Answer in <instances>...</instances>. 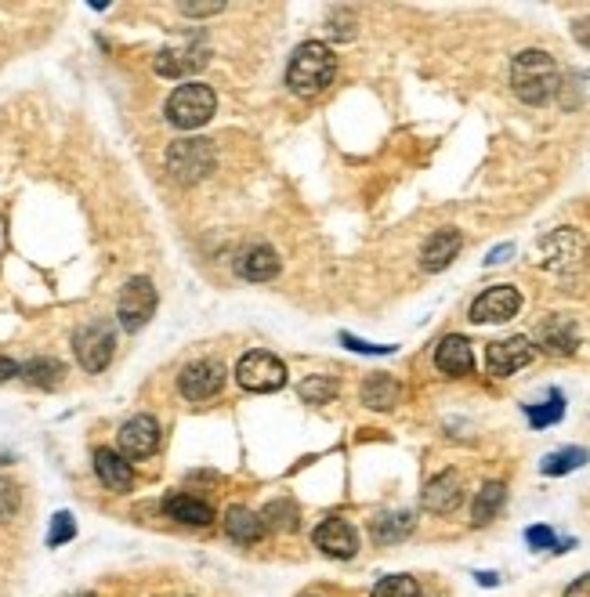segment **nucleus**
Masks as SVG:
<instances>
[{
	"label": "nucleus",
	"mask_w": 590,
	"mask_h": 597,
	"mask_svg": "<svg viewBox=\"0 0 590 597\" xmlns=\"http://www.w3.org/2000/svg\"><path fill=\"white\" fill-rule=\"evenodd\" d=\"M424 511H431V514H453L464 503V478H460V471H442V474H435L428 485H424Z\"/></svg>",
	"instance_id": "obj_13"
},
{
	"label": "nucleus",
	"mask_w": 590,
	"mask_h": 597,
	"mask_svg": "<svg viewBox=\"0 0 590 597\" xmlns=\"http://www.w3.org/2000/svg\"><path fill=\"white\" fill-rule=\"evenodd\" d=\"M19 377L33 388H58L62 377H66V366L58 359H33L26 366H19Z\"/></svg>",
	"instance_id": "obj_25"
},
{
	"label": "nucleus",
	"mask_w": 590,
	"mask_h": 597,
	"mask_svg": "<svg viewBox=\"0 0 590 597\" xmlns=\"http://www.w3.org/2000/svg\"><path fill=\"white\" fill-rule=\"evenodd\" d=\"M15 511H19V489L0 478V522H11Z\"/></svg>",
	"instance_id": "obj_33"
},
{
	"label": "nucleus",
	"mask_w": 590,
	"mask_h": 597,
	"mask_svg": "<svg viewBox=\"0 0 590 597\" xmlns=\"http://www.w3.org/2000/svg\"><path fill=\"white\" fill-rule=\"evenodd\" d=\"M507 500V485L504 482H489L478 489L475 496V507H471V522L475 525H489L500 514V507H504Z\"/></svg>",
	"instance_id": "obj_24"
},
{
	"label": "nucleus",
	"mask_w": 590,
	"mask_h": 597,
	"mask_svg": "<svg viewBox=\"0 0 590 597\" xmlns=\"http://www.w3.org/2000/svg\"><path fill=\"white\" fill-rule=\"evenodd\" d=\"M120 456L124 460H145V456H153L156 446H160V424L153 417H131L124 427H120Z\"/></svg>",
	"instance_id": "obj_12"
},
{
	"label": "nucleus",
	"mask_w": 590,
	"mask_h": 597,
	"mask_svg": "<svg viewBox=\"0 0 590 597\" xmlns=\"http://www.w3.org/2000/svg\"><path fill=\"white\" fill-rule=\"evenodd\" d=\"M95 471H98V478H102V485L109 489V493H127V489L134 485L131 460H124V456L116 453V449H98V453H95Z\"/></svg>",
	"instance_id": "obj_17"
},
{
	"label": "nucleus",
	"mask_w": 590,
	"mask_h": 597,
	"mask_svg": "<svg viewBox=\"0 0 590 597\" xmlns=\"http://www.w3.org/2000/svg\"><path fill=\"white\" fill-rule=\"evenodd\" d=\"M410 532H413V514L410 511L381 514V518L373 522V540L377 543H399V540H406Z\"/></svg>",
	"instance_id": "obj_26"
},
{
	"label": "nucleus",
	"mask_w": 590,
	"mask_h": 597,
	"mask_svg": "<svg viewBox=\"0 0 590 597\" xmlns=\"http://www.w3.org/2000/svg\"><path fill=\"white\" fill-rule=\"evenodd\" d=\"M163 511H167V518H174V522L196 525V529H203V525L214 522V507H210L207 500H196V496H189V493L167 496V503H163Z\"/></svg>",
	"instance_id": "obj_20"
},
{
	"label": "nucleus",
	"mask_w": 590,
	"mask_h": 597,
	"mask_svg": "<svg viewBox=\"0 0 590 597\" xmlns=\"http://www.w3.org/2000/svg\"><path fill=\"white\" fill-rule=\"evenodd\" d=\"M73 351H77V362L87 373H102L109 362H113L116 351V333L109 323H87L77 330L73 337Z\"/></svg>",
	"instance_id": "obj_6"
},
{
	"label": "nucleus",
	"mask_w": 590,
	"mask_h": 597,
	"mask_svg": "<svg viewBox=\"0 0 590 597\" xmlns=\"http://www.w3.org/2000/svg\"><path fill=\"white\" fill-rule=\"evenodd\" d=\"M312 540L330 558H355V550H359V536L344 518H326L323 525H315Z\"/></svg>",
	"instance_id": "obj_14"
},
{
	"label": "nucleus",
	"mask_w": 590,
	"mask_h": 597,
	"mask_svg": "<svg viewBox=\"0 0 590 597\" xmlns=\"http://www.w3.org/2000/svg\"><path fill=\"white\" fill-rule=\"evenodd\" d=\"M80 597H95V594H80Z\"/></svg>",
	"instance_id": "obj_41"
},
{
	"label": "nucleus",
	"mask_w": 590,
	"mask_h": 597,
	"mask_svg": "<svg viewBox=\"0 0 590 597\" xmlns=\"http://www.w3.org/2000/svg\"><path fill=\"white\" fill-rule=\"evenodd\" d=\"M562 597H590V572H587V576L576 579V583H569Z\"/></svg>",
	"instance_id": "obj_36"
},
{
	"label": "nucleus",
	"mask_w": 590,
	"mask_h": 597,
	"mask_svg": "<svg viewBox=\"0 0 590 597\" xmlns=\"http://www.w3.org/2000/svg\"><path fill=\"white\" fill-rule=\"evenodd\" d=\"M435 366L446 377H467L475 370V355H471V341L460 337V333H449L446 341L435 348Z\"/></svg>",
	"instance_id": "obj_16"
},
{
	"label": "nucleus",
	"mask_w": 590,
	"mask_h": 597,
	"mask_svg": "<svg viewBox=\"0 0 590 597\" xmlns=\"http://www.w3.org/2000/svg\"><path fill=\"white\" fill-rule=\"evenodd\" d=\"M156 286L153 279H145V275H138V279H131V283L124 286V294H120V304H116V315H120V326L124 330H142L149 319L156 315Z\"/></svg>",
	"instance_id": "obj_7"
},
{
	"label": "nucleus",
	"mask_w": 590,
	"mask_h": 597,
	"mask_svg": "<svg viewBox=\"0 0 590 597\" xmlns=\"http://www.w3.org/2000/svg\"><path fill=\"white\" fill-rule=\"evenodd\" d=\"M478 583H482V587H496L500 579H496V572H478Z\"/></svg>",
	"instance_id": "obj_40"
},
{
	"label": "nucleus",
	"mask_w": 590,
	"mask_h": 597,
	"mask_svg": "<svg viewBox=\"0 0 590 597\" xmlns=\"http://www.w3.org/2000/svg\"><path fill=\"white\" fill-rule=\"evenodd\" d=\"M77 536V522H73V514H55V522H51V532H48V547H62L66 540H73Z\"/></svg>",
	"instance_id": "obj_32"
},
{
	"label": "nucleus",
	"mask_w": 590,
	"mask_h": 597,
	"mask_svg": "<svg viewBox=\"0 0 590 597\" xmlns=\"http://www.w3.org/2000/svg\"><path fill=\"white\" fill-rule=\"evenodd\" d=\"M236 275L239 279H250V283H268V279H276L279 275V257L272 247H250L247 254L236 261Z\"/></svg>",
	"instance_id": "obj_19"
},
{
	"label": "nucleus",
	"mask_w": 590,
	"mask_h": 597,
	"mask_svg": "<svg viewBox=\"0 0 590 597\" xmlns=\"http://www.w3.org/2000/svg\"><path fill=\"white\" fill-rule=\"evenodd\" d=\"M370 597H420V583L413 576H384Z\"/></svg>",
	"instance_id": "obj_30"
},
{
	"label": "nucleus",
	"mask_w": 590,
	"mask_h": 597,
	"mask_svg": "<svg viewBox=\"0 0 590 597\" xmlns=\"http://www.w3.org/2000/svg\"><path fill=\"white\" fill-rule=\"evenodd\" d=\"M236 380L254 395H272L286 384V366L272 351H250L236 366Z\"/></svg>",
	"instance_id": "obj_5"
},
{
	"label": "nucleus",
	"mask_w": 590,
	"mask_h": 597,
	"mask_svg": "<svg viewBox=\"0 0 590 597\" xmlns=\"http://www.w3.org/2000/svg\"><path fill=\"white\" fill-rule=\"evenodd\" d=\"M543 250V265L554 268V272H569V268H580L583 257H587V239L576 232V228H558L540 243Z\"/></svg>",
	"instance_id": "obj_9"
},
{
	"label": "nucleus",
	"mask_w": 590,
	"mask_h": 597,
	"mask_svg": "<svg viewBox=\"0 0 590 597\" xmlns=\"http://www.w3.org/2000/svg\"><path fill=\"white\" fill-rule=\"evenodd\" d=\"M337 76V55L323 40H308L294 51L290 66H286V87L297 98H315L323 95L326 87L334 84Z\"/></svg>",
	"instance_id": "obj_1"
},
{
	"label": "nucleus",
	"mask_w": 590,
	"mask_h": 597,
	"mask_svg": "<svg viewBox=\"0 0 590 597\" xmlns=\"http://www.w3.org/2000/svg\"><path fill=\"white\" fill-rule=\"evenodd\" d=\"M587 460H590V453H587V449H580V446L558 449V453H551L547 460H543L540 471L551 474V478H558V474H569V471H576V467H583Z\"/></svg>",
	"instance_id": "obj_27"
},
{
	"label": "nucleus",
	"mask_w": 590,
	"mask_h": 597,
	"mask_svg": "<svg viewBox=\"0 0 590 597\" xmlns=\"http://www.w3.org/2000/svg\"><path fill=\"white\" fill-rule=\"evenodd\" d=\"M341 341L348 344L352 351H366V355H391V344H366V341H359V337H352V333H341Z\"/></svg>",
	"instance_id": "obj_34"
},
{
	"label": "nucleus",
	"mask_w": 590,
	"mask_h": 597,
	"mask_svg": "<svg viewBox=\"0 0 590 597\" xmlns=\"http://www.w3.org/2000/svg\"><path fill=\"white\" fill-rule=\"evenodd\" d=\"M221 8H225V4H181L185 15H218Z\"/></svg>",
	"instance_id": "obj_37"
},
{
	"label": "nucleus",
	"mask_w": 590,
	"mask_h": 597,
	"mask_svg": "<svg viewBox=\"0 0 590 597\" xmlns=\"http://www.w3.org/2000/svg\"><path fill=\"white\" fill-rule=\"evenodd\" d=\"M214 160L218 152L207 138H192V142H174L171 152H167V171H171L174 181L181 185H196L203 181L210 171H214Z\"/></svg>",
	"instance_id": "obj_4"
},
{
	"label": "nucleus",
	"mask_w": 590,
	"mask_h": 597,
	"mask_svg": "<svg viewBox=\"0 0 590 597\" xmlns=\"http://www.w3.org/2000/svg\"><path fill=\"white\" fill-rule=\"evenodd\" d=\"M525 540H529L533 550H547V547H554V532L547 529V525H533V529L525 532Z\"/></svg>",
	"instance_id": "obj_35"
},
{
	"label": "nucleus",
	"mask_w": 590,
	"mask_h": 597,
	"mask_svg": "<svg viewBox=\"0 0 590 597\" xmlns=\"http://www.w3.org/2000/svg\"><path fill=\"white\" fill-rule=\"evenodd\" d=\"M540 344L551 355H572V351L580 348V326L572 323L569 315H551L540 326Z\"/></svg>",
	"instance_id": "obj_18"
},
{
	"label": "nucleus",
	"mask_w": 590,
	"mask_h": 597,
	"mask_svg": "<svg viewBox=\"0 0 590 597\" xmlns=\"http://www.w3.org/2000/svg\"><path fill=\"white\" fill-rule=\"evenodd\" d=\"M536 359V344L529 337H507V341H493L486 351V362H489V373L493 377H511L518 373L522 366Z\"/></svg>",
	"instance_id": "obj_11"
},
{
	"label": "nucleus",
	"mask_w": 590,
	"mask_h": 597,
	"mask_svg": "<svg viewBox=\"0 0 590 597\" xmlns=\"http://www.w3.org/2000/svg\"><path fill=\"white\" fill-rule=\"evenodd\" d=\"M507 254H511V247H496L486 261H489V265H500V261H507Z\"/></svg>",
	"instance_id": "obj_39"
},
{
	"label": "nucleus",
	"mask_w": 590,
	"mask_h": 597,
	"mask_svg": "<svg viewBox=\"0 0 590 597\" xmlns=\"http://www.w3.org/2000/svg\"><path fill=\"white\" fill-rule=\"evenodd\" d=\"M297 395L305 398V402H330V398L337 395V380L334 377H308V380H301Z\"/></svg>",
	"instance_id": "obj_31"
},
{
	"label": "nucleus",
	"mask_w": 590,
	"mask_h": 597,
	"mask_svg": "<svg viewBox=\"0 0 590 597\" xmlns=\"http://www.w3.org/2000/svg\"><path fill=\"white\" fill-rule=\"evenodd\" d=\"M362 402L370 409H395L402 402V384L388 373H373L362 384Z\"/></svg>",
	"instance_id": "obj_22"
},
{
	"label": "nucleus",
	"mask_w": 590,
	"mask_h": 597,
	"mask_svg": "<svg viewBox=\"0 0 590 597\" xmlns=\"http://www.w3.org/2000/svg\"><path fill=\"white\" fill-rule=\"evenodd\" d=\"M225 380H229V370H225V362L218 359H200L192 362V366H185L178 377V391L189 402H207V398L221 395V388H225Z\"/></svg>",
	"instance_id": "obj_8"
},
{
	"label": "nucleus",
	"mask_w": 590,
	"mask_h": 597,
	"mask_svg": "<svg viewBox=\"0 0 590 597\" xmlns=\"http://www.w3.org/2000/svg\"><path fill=\"white\" fill-rule=\"evenodd\" d=\"M297 518H301V514H297V507L290 500H272L265 507V514H261L265 529H276V532H294L297 525H301Z\"/></svg>",
	"instance_id": "obj_28"
},
{
	"label": "nucleus",
	"mask_w": 590,
	"mask_h": 597,
	"mask_svg": "<svg viewBox=\"0 0 590 597\" xmlns=\"http://www.w3.org/2000/svg\"><path fill=\"white\" fill-rule=\"evenodd\" d=\"M225 532H229V540L236 543H257L261 536H265V522H261V514L250 511V507H232L229 514H225Z\"/></svg>",
	"instance_id": "obj_23"
},
{
	"label": "nucleus",
	"mask_w": 590,
	"mask_h": 597,
	"mask_svg": "<svg viewBox=\"0 0 590 597\" xmlns=\"http://www.w3.org/2000/svg\"><path fill=\"white\" fill-rule=\"evenodd\" d=\"M565 413V398L562 391H551V398L543 402V406H525V417L533 427H547V424H558Z\"/></svg>",
	"instance_id": "obj_29"
},
{
	"label": "nucleus",
	"mask_w": 590,
	"mask_h": 597,
	"mask_svg": "<svg viewBox=\"0 0 590 597\" xmlns=\"http://www.w3.org/2000/svg\"><path fill=\"white\" fill-rule=\"evenodd\" d=\"M218 109V95L207 84H181L171 98H167V120L178 131H196L214 116Z\"/></svg>",
	"instance_id": "obj_3"
},
{
	"label": "nucleus",
	"mask_w": 590,
	"mask_h": 597,
	"mask_svg": "<svg viewBox=\"0 0 590 597\" xmlns=\"http://www.w3.org/2000/svg\"><path fill=\"white\" fill-rule=\"evenodd\" d=\"M511 87L525 105H547L554 95H558V87H562L558 62L540 48H529V51H522V55H514Z\"/></svg>",
	"instance_id": "obj_2"
},
{
	"label": "nucleus",
	"mask_w": 590,
	"mask_h": 597,
	"mask_svg": "<svg viewBox=\"0 0 590 597\" xmlns=\"http://www.w3.org/2000/svg\"><path fill=\"white\" fill-rule=\"evenodd\" d=\"M11 377H19V362L8 359V355H0V384L11 380Z\"/></svg>",
	"instance_id": "obj_38"
},
{
	"label": "nucleus",
	"mask_w": 590,
	"mask_h": 597,
	"mask_svg": "<svg viewBox=\"0 0 590 597\" xmlns=\"http://www.w3.org/2000/svg\"><path fill=\"white\" fill-rule=\"evenodd\" d=\"M522 308V294L514 286H489L486 294H478L471 304V323H507Z\"/></svg>",
	"instance_id": "obj_10"
},
{
	"label": "nucleus",
	"mask_w": 590,
	"mask_h": 597,
	"mask_svg": "<svg viewBox=\"0 0 590 597\" xmlns=\"http://www.w3.org/2000/svg\"><path fill=\"white\" fill-rule=\"evenodd\" d=\"M203 66H207V55H203V51H192V48L160 51V55H156V73L167 76V80H185V76H192Z\"/></svg>",
	"instance_id": "obj_21"
},
{
	"label": "nucleus",
	"mask_w": 590,
	"mask_h": 597,
	"mask_svg": "<svg viewBox=\"0 0 590 597\" xmlns=\"http://www.w3.org/2000/svg\"><path fill=\"white\" fill-rule=\"evenodd\" d=\"M460 247H464V236H460L457 228H438L435 236L424 243V250H420V268L424 272H442V268H449L457 261Z\"/></svg>",
	"instance_id": "obj_15"
}]
</instances>
